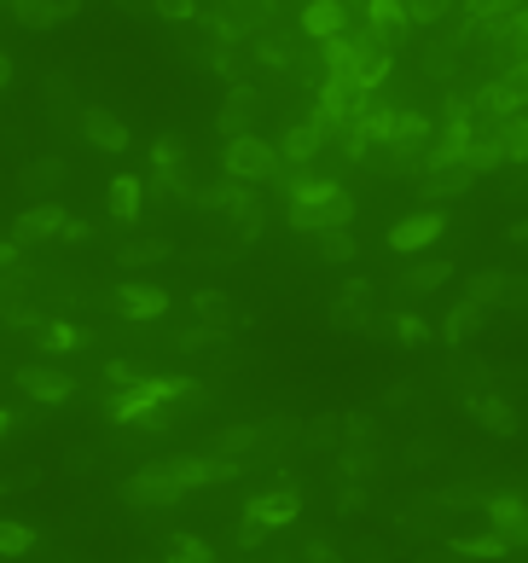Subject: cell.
Masks as SVG:
<instances>
[{
  "label": "cell",
  "mask_w": 528,
  "mask_h": 563,
  "mask_svg": "<svg viewBox=\"0 0 528 563\" xmlns=\"http://www.w3.org/2000/svg\"><path fill=\"white\" fill-rule=\"evenodd\" d=\"M262 546H267V528L244 517V528H238V552H262Z\"/></svg>",
  "instance_id": "45"
},
{
  "label": "cell",
  "mask_w": 528,
  "mask_h": 563,
  "mask_svg": "<svg viewBox=\"0 0 528 563\" xmlns=\"http://www.w3.org/2000/svg\"><path fill=\"white\" fill-rule=\"evenodd\" d=\"M111 309L123 320H163L168 314V291L163 285H146V279H128L111 291Z\"/></svg>",
  "instance_id": "9"
},
{
  "label": "cell",
  "mask_w": 528,
  "mask_h": 563,
  "mask_svg": "<svg viewBox=\"0 0 528 563\" xmlns=\"http://www.w3.org/2000/svg\"><path fill=\"white\" fill-rule=\"evenodd\" d=\"M18 262H24V250L12 245V238H0V273H7V267H18Z\"/></svg>",
  "instance_id": "48"
},
{
  "label": "cell",
  "mask_w": 528,
  "mask_h": 563,
  "mask_svg": "<svg viewBox=\"0 0 528 563\" xmlns=\"http://www.w3.org/2000/svg\"><path fill=\"white\" fill-rule=\"evenodd\" d=\"M7 82H12V59L0 53V88H7Z\"/></svg>",
  "instance_id": "52"
},
{
  "label": "cell",
  "mask_w": 528,
  "mask_h": 563,
  "mask_svg": "<svg viewBox=\"0 0 528 563\" xmlns=\"http://www.w3.org/2000/svg\"><path fill=\"white\" fill-rule=\"evenodd\" d=\"M116 7H123V12H146L151 0H116Z\"/></svg>",
  "instance_id": "51"
},
{
  "label": "cell",
  "mask_w": 528,
  "mask_h": 563,
  "mask_svg": "<svg viewBox=\"0 0 528 563\" xmlns=\"http://www.w3.org/2000/svg\"><path fill=\"white\" fill-rule=\"evenodd\" d=\"M361 12H366V29H372V36H378L384 47L401 41L406 29H413V18H406V0H366Z\"/></svg>",
  "instance_id": "20"
},
{
  "label": "cell",
  "mask_w": 528,
  "mask_h": 563,
  "mask_svg": "<svg viewBox=\"0 0 528 563\" xmlns=\"http://www.w3.org/2000/svg\"><path fill=\"white\" fill-rule=\"evenodd\" d=\"M448 7H453V0H406V18H413V24H436V18H448Z\"/></svg>",
  "instance_id": "41"
},
{
  "label": "cell",
  "mask_w": 528,
  "mask_h": 563,
  "mask_svg": "<svg viewBox=\"0 0 528 563\" xmlns=\"http://www.w3.org/2000/svg\"><path fill=\"white\" fill-rule=\"evenodd\" d=\"M285 563H343V552H337V546H326V540H314V546H302V552L285 558Z\"/></svg>",
  "instance_id": "43"
},
{
  "label": "cell",
  "mask_w": 528,
  "mask_h": 563,
  "mask_svg": "<svg viewBox=\"0 0 528 563\" xmlns=\"http://www.w3.org/2000/svg\"><path fill=\"white\" fill-rule=\"evenodd\" d=\"M511 245H528V221H517V227H511Z\"/></svg>",
  "instance_id": "50"
},
{
  "label": "cell",
  "mask_w": 528,
  "mask_h": 563,
  "mask_svg": "<svg viewBox=\"0 0 528 563\" xmlns=\"http://www.w3.org/2000/svg\"><path fill=\"white\" fill-rule=\"evenodd\" d=\"M465 406H470V418L482 424L488 436H517V406H511V401H500L493 389H470V396H465Z\"/></svg>",
  "instance_id": "15"
},
{
  "label": "cell",
  "mask_w": 528,
  "mask_h": 563,
  "mask_svg": "<svg viewBox=\"0 0 528 563\" xmlns=\"http://www.w3.org/2000/svg\"><path fill=\"white\" fill-rule=\"evenodd\" d=\"M36 483H41L36 465H12V471H0V493H29Z\"/></svg>",
  "instance_id": "39"
},
{
  "label": "cell",
  "mask_w": 528,
  "mask_h": 563,
  "mask_svg": "<svg viewBox=\"0 0 528 563\" xmlns=\"http://www.w3.org/2000/svg\"><path fill=\"white\" fill-rule=\"evenodd\" d=\"M81 140H88L93 151H128V123L116 116L111 105H81Z\"/></svg>",
  "instance_id": "12"
},
{
  "label": "cell",
  "mask_w": 528,
  "mask_h": 563,
  "mask_svg": "<svg viewBox=\"0 0 528 563\" xmlns=\"http://www.w3.org/2000/svg\"><path fill=\"white\" fill-rule=\"evenodd\" d=\"M488 140L500 151V163H528V116H493Z\"/></svg>",
  "instance_id": "22"
},
{
  "label": "cell",
  "mask_w": 528,
  "mask_h": 563,
  "mask_svg": "<svg viewBox=\"0 0 528 563\" xmlns=\"http://www.w3.org/2000/svg\"><path fill=\"white\" fill-rule=\"evenodd\" d=\"M319 146H326V134H319L314 123H297V128L279 134V158H285V168H309V163L319 158Z\"/></svg>",
  "instance_id": "21"
},
{
  "label": "cell",
  "mask_w": 528,
  "mask_h": 563,
  "mask_svg": "<svg viewBox=\"0 0 528 563\" xmlns=\"http://www.w3.org/2000/svg\"><path fill=\"white\" fill-rule=\"evenodd\" d=\"M470 186V163H430L424 168V192H436V198H453V192H465Z\"/></svg>",
  "instance_id": "27"
},
{
  "label": "cell",
  "mask_w": 528,
  "mask_h": 563,
  "mask_svg": "<svg viewBox=\"0 0 528 563\" xmlns=\"http://www.w3.org/2000/svg\"><path fill=\"white\" fill-rule=\"evenodd\" d=\"M453 552H465V558H505L511 546H505V535H453Z\"/></svg>",
  "instance_id": "32"
},
{
  "label": "cell",
  "mask_w": 528,
  "mask_h": 563,
  "mask_svg": "<svg viewBox=\"0 0 528 563\" xmlns=\"http://www.w3.org/2000/svg\"><path fill=\"white\" fill-rule=\"evenodd\" d=\"M192 320H198V326L232 331V297H227V291H198V297H192Z\"/></svg>",
  "instance_id": "29"
},
{
  "label": "cell",
  "mask_w": 528,
  "mask_h": 563,
  "mask_svg": "<svg viewBox=\"0 0 528 563\" xmlns=\"http://www.w3.org/2000/svg\"><path fill=\"white\" fill-rule=\"evenodd\" d=\"M203 64H210V71L227 82V88L238 82V53H232V47H203Z\"/></svg>",
  "instance_id": "38"
},
{
  "label": "cell",
  "mask_w": 528,
  "mask_h": 563,
  "mask_svg": "<svg viewBox=\"0 0 528 563\" xmlns=\"http://www.w3.org/2000/svg\"><path fill=\"white\" fill-rule=\"evenodd\" d=\"M140 203H146V180H140V175H116V180H111V215L123 221V227H134V221H140Z\"/></svg>",
  "instance_id": "24"
},
{
  "label": "cell",
  "mask_w": 528,
  "mask_h": 563,
  "mask_svg": "<svg viewBox=\"0 0 528 563\" xmlns=\"http://www.w3.org/2000/svg\"><path fill=\"white\" fill-rule=\"evenodd\" d=\"M488 523L493 535H505V546H528V500H517V493H488Z\"/></svg>",
  "instance_id": "14"
},
{
  "label": "cell",
  "mask_w": 528,
  "mask_h": 563,
  "mask_svg": "<svg viewBox=\"0 0 528 563\" xmlns=\"http://www.w3.org/2000/svg\"><path fill=\"white\" fill-rule=\"evenodd\" d=\"M163 563H215V552L198 535H175V540H168V558Z\"/></svg>",
  "instance_id": "34"
},
{
  "label": "cell",
  "mask_w": 528,
  "mask_h": 563,
  "mask_svg": "<svg viewBox=\"0 0 528 563\" xmlns=\"http://www.w3.org/2000/svg\"><path fill=\"white\" fill-rule=\"evenodd\" d=\"M180 500H186V488L168 465H140L134 476H123V505H134V511H168Z\"/></svg>",
  "instance_id": "4"
},
{
  "label": "cell",
  "mask_w": 528,
  "mask_h": 563,
  "mask_svg": "<svg viewBox=\"0 0 528 563\" xmlns=\"http://www.w3.org/2000/svg\"><path fill=\"white\" fill-rule=\"evenodd\" d=\"M168 471L180 476V488L192 493V488H221V483H238L244 476V465L227 453H180V459H168Z\"/></svg>",
  "instance_id": "5"
},
{
  "label": "cell",
  "mask_w": 528,
  "mask_h": 563,
  "mask_svg": "<svg viewBox=\"0 0 528 563\" xmlns=\"http://www.w3.org/2000/svg\"><path fill=\"white\" fill-rule=\"evenodd\" d=\"M29 337H36L41 354H76V349H88V331L71 326V320H47V314L29 326Z\"/></svg>",
  "instance_id": "19"
},
{
  "label": "cell",
  "mask_w": 528,
  "mask_h": 563,
  "mask_svg": "<svg viewBox=\"0 0 528 563\" xmlns=\"http://www.w3.org/2000/svg\"><path fill=\"white\" fill-rule=\"evenodd\" d=\"M81 12V0H12V18L24 29H59Z\"/></svg>",
  "instance_id": "17"
},
{
  "label": "cell",
  "mask_w": 528,
  "mask_h": 563,
  "mask_svg": "<svg viewBox=\"0 0 528 563\" xmlns=\"http://www.w3.org/2000/svg\"><path fill=\"white\" fill-rule=\"evenodd\" d=\"M255 123H262V93L244 88V82H232L227 99H221V111H215V134L221 140H238V134H255Z\"/></svg>",
  "instance_id": "6"
},
{
  "label": "cell",
  "mask_w": 528,
  "mask_h": 563,
  "mask_svg": "<svg viewBox=\"0 0 528 563\" xmlns=\"http://www.w3.org/2000/svg\"><path fill=\"white\" fill-rule=\"evenodd\" d=\"M314 441H319V448H331V441H337V418H314V430H309Z\"/></svg>",
  "instance_id": "47"
},
{
  "label": "cell",
  "mask_w": 528,
  "mask_h": 563,
  "mask_svg": "<svg viewBox=\"0 0 528 563\" xmlns=\"http://www.w3.org/2000/svg\"><path fill=\"white\" fill-rule=\"evenodd\" d=\"M12 424H18V418H12V413H7V406H0V441H7V436H12Z\"/></svg>",
  "instance_id": "49"
},
{
  "label": "cell",
  "mask_w": 528,
  "mask_h": 563,
  "mask_svg": "<svg viewBox=\"0 0 528 563\" xmlns=\"http://www.w3.org/2000/svg\"><path fill=\"white\" fill-rule=\"evenodd\" d=\"M36 528L29 523H18V517H0V558H29L36 552Z\"/></svg>",
  "instance_id": "31"
},
{
  "label": "cell",
  "mask_w": 528,
  "mask_h": 563,
  "mask_svg": "<svg viewBox=\"0 0 528 563\" xmlns=\"http://www.w3.org/2000/svg\"><path fill=\"white\" fill-rule=\"evenodd\" d=\"M505 309H528V279H523V273H505Z\"/></svg>",
  "instance_id": "44"
},
{
  "label": "cell",
  "mask_w": 528,
  "mask_h": 563,
  "mask_svg": "<svg viewBox=\"0 0 528 563\" xmlns=\"http://www.w3.org/2000/svg\"><path fill=\"white\" fill-rule=\"evenodd\" d=\"M18 389L29 401H47V406H59V401H71L76 396V372H64V366H24L18 372Z\"/></svg>",
  "instance_id": "11"
},
{
  "label": "cell",
  "mask_w": 528,
  "mask_h": 563,
  "mask_svg": "<svg viewBox=\"0 0 528 563\" xmlns=\"http://www.w3.org/2000/svg\"><path fill=\"white\" fill-rule=\"evenodd\" d=\"M448 279H453V262H441V255H436V262H413V267L401 273V285H406L413 297L436 291V285H448Z\"/></svg>",
  "instance_id": "30"
},
{
  "label": "cell",
  "mask_w": 528,
  "mask_h": 563,
  "mask_svg": "<svg viewBox=\"0 0 528 563\" xmlns=\"http://www.w3.org/2000/svg\"><path fill=\"white\" fill-rule=\"evenodd\" d=\"M267 436H274V424H227V430L215 436V453H227V459H238V453L262 448Z\"/></svg>",
  "instance_id": "25"
},
{
  "label": "cell",
  "mask_w": 528,
  "mask_h": 563,
  "mask_svg": "<svg viewBox=\"0 0 528 563\" xmlns=\"http://www.w3.org/2000/svg\"><path fill=\"white\" fill-rule=\"evenodd\" d=\"M274 0H215V7L198 12V24H210L215 47H232V41H255L274 29Z\"/></svg>",
  "instance_id": "2"
},
{
  "label": "cell",
  "mask_w": 528,
  "mask_h": 563,
  "mask_svg": "<svg viewBox=\"0 0 528 563\" xmlns=\"http://www.w3.org/2000/svg\"><path fill=\"white\" fill-rule=\"evenodd\" d=\"M372 320H378L372 285H366V279H349V291L331 302V326H337V331H372Z\"/></svg>",
  "instance_id": "13"
},
{
  "label": "cell",
  "mask_w": 528,
  "mask_h": 563,
  "mask_svg": "<svg viewBox=\"0 0 528 563\" xmlns=\"http://www.w3.org/2000/svg\"><path fill=\"white\" fill-rule=\"evenodd\" d=\"M482 331V309L476 302H458V309L448 314V343H465V337Z\"/></svg>",
  "instance_id": "33"
},
{
  "label": "cell",
  "mask_w": 528,
  "mask_h": 563,
  "mask_svg": "<svg viewBox=\"0 0 528 563\" xmlns=\"http://www.w3.org/2000/svg\"><path fill=\"white\" fill-rule=\"evenodd\" d=\"M424 140H430V116H424V111H395V134H389L395 158H418Z\"/></svg>",
  "instance_id": "23"
},
{
  "label": "cell",
  "mask_w": 528,
  "mask_h": 563,
  "mask_svg": "<svg viewBox=\"0 0 528 563\" xmlns=\"http://www.w3.org/2000/svg\"><path fill=\"white\" fill-rule=\"evenodd\" d=\"M151 12H158L163 24H198V0H151Z\"/></svg>",
  "instance_id": "37"
},
{
  "label": "cell",
  "mask_w": 528,
  "mask_h": 563,
  "mask_svg": "<svg viewBox=\"0 0 528 563\" xmlns=\"http://www.w3.org/2000/svg\"><path fill=\"white\" fill-rule=\"evenodd\" d=\"M221 168L244 186H267V180L285 175V158H279V146L262 140V134H238V140H221Z\"/></svg>",
  "instance_id": "3"
},
{
  "label": "cell",
  "mask_w": 528,
  "mask_h": 563,
  "mask_svg": "<svg viewBox=\"0 0 528 563\" xmlns=\"http://www.w3.org/2000/svg\"><path fill=\"white\" fill-rule=\"evenodd\" d=\"M343 29H349L343 0H309V7H302V36L309 41H331V36H343Z\"/></svg>",
  "instance_id": "18"
},
{
  "label": "cell",
  "mask_w": 528,
  "mask_h": 563,
  "mask_svg": "<svg viewBox=\"0 0 528 563\" xmlns=\"http://www.w3.org/2000/svg\"><path fill=\"white\" fill-rule=\"evenodd\" d=\"M279 180H285V198H291V210H285L291 233L319 238V233L349 227V221H354V198L337 180H326V175H291V168H285Z\"/></svg>",
  "instance_id": "1"
},
{
  "label": "cell",
  "mask_w": 528,
  "mask_h": 563,
  "mask_svg": "<svg viewBox=\"0 0 528 563\" xmlns=\"http://www.w3.org/2000/svg\"><path fill=\"white\" fill-rule=\"evenodd\" d=\"M255 59H262L267 71H291V64H297V41L285 36V29H267V36H255Z\"/></svg>",
  "instance_id": "28"
},
{
  "label": "cell",
  "mask_w": 528,
  "mask_h": 563,
  "mask_svg": "<svg viewBox=\"0 0 528 563\" xmlns=\"http://www.w3.org/2000/svg\"><path fill=\"white\" fill-rule=\"evenodd\" d=\"M424 337H430V326H424L418 314H401V320H395V343H406V349H418Z\"/></svg>",
  "instance_id": "42"
},
{
  "label": "cell",
  "mask_w": 528,
  "mask_h": 563,
  "mask_svg": "<svg viewBox=\"0 0 528 563\" xmlns=\"http://www.w3.org/2000/svg\"><path fill=\"white\" fill-rule=\"evenodd\" d=\"M232 331H221V326H192V331H180V349L186 354H203V349H221Z\"/></svg>",
  "instance_id": "36"
},
{
  "label": "cell",
  "mask_w": 528,
  "mask_h": 563,
  "mask_svg": "<svg viewBox=\"0 0 528 563\" xmlns=\"http://www.w3.org/2000/svg\"><path fill=\"white\" fill-rule=\"evenodd\" d=\"M59 233H64V210H59L53 198H47V203H29V210H24V215L7 227V238H12L18 250H29V245H47V238H59Z\"/></svg>",
  "instance_id": "8"
},
{
  "label": "cell",
  "mask_w": 528,
  "mask_h": 563,
  "mask_svg": "<svg viewBox=\"0 0 528 563\" xmlns=\"http://www.w3.org/2000/svg\"><path fill=\"white\" fill-rule=\"evenodd\" d=\"M244 517H250V523H262L267 535H274V528H291V523L302 517V493H297L291 483H279V488H262V493H250Z\"/></svg>",
  "instance_id": "7"
},
{
  "label": "cell",
  "mask_w": 528,
  "mask_h": 563,
  "mask_svg": "<svg viewBox=\"0 0 528 563\" xmlns=\"http://www.w3.org/2000/svg\"><path fill=\"white\" fill-rule=\"evenodd\" d=\"M168 255H175L168 238H123L116 245V262L123 267H151V262H168Z\"/></svg>",
  "instance_id": "26"
},
{
  "label": "cell",
  "mask_w": 528,
  "mask_h": 563,
  "mask_svg": "<svg viewBox=\"0 0 528 563\" xmlns=\"http://www.w3.org/2000/svg\"><path fill=\"white\" fill-rule=\"evenodd\" d=\"M64 180H71V163H64V158H29V163L18 168V186H24L36 203H47Z\"/></svg>",
  "instance_id": "16"
},
{
  "label": "cell",
  "mask_w": 528,
  "mask_h": 563,
  "mask_svg": "<svg viewBox=\"0 0 528 563\" xmlns=\"http://www.w3.org/2000/svg\"><path fill=\"white\" fill-rule=\"evenodd\" d=\"M59 238H71V245H88V238H93V227H88L81 215H64V233H59Z\"/></svg>",
  "instance_id": "46"
},
{
  "label": "cell",
  "mask_w": 528,
  "mask_h": 563,
  "mask_svg": "<svg viewBox=\"0 0 528 563\" xmlns=\"http://www.w3.org/2000/svg\"><path fill=\"white\" fill-rule=\"evenodd\" d=\"M441 233H448V215H441V210L406 215V221H395V227H389V250H401V255H418V250H430Z\"/></svg>",
  "instance_id": "10"
},
{
  "label": "cell",
  "mask_w": 528,
  "mask_h": 563,
  "mask_svg": "<svg viewBox=\"0 0 528 563\" xmlns=\"http://www.w3.org/2000/svg\"><path fill=\"white\" fill-rule=\"evenodd\" d=\"M354 238H349V227H331V233H319V255H326V262H354Z\"/></svg>",
  "instance_id": "35"
},
{
  "label": "cell",
  "mask_w": 528,
  "mask_h": 563,
  "mask_svg": "<svg viewBox=\"0 0 528 563\" xmlns=\"http://www.w3.org/2000/svg\"><path fill=\"white\" fill-rule=\"evenodd\" d=\"M140 378H151V372L134 366V361H111V366H105V384H111V389H134Z\"/></svg>",
  "instance_id": "40"
}]
</instances>
